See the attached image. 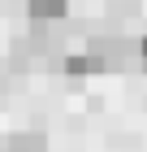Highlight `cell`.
<instances>
[{
    "instance_id": "obj_4",
    "label": "cell",
    "mask_w": 147,
    "mask_h": 152,
    "mask_svg": "<svg viewBox=\"0 0 147 152\" xmlns=\"http://www.w3.org/2000/svg\"><path fill=\"white\" fill-rule=\"evenodd\" d=\"M138 70H143V74H147V35H143V39H138Z\"/></svg>"
},
{
    "instance_id": "obj_2",
    "label": "cell",
    "mask_w": 147,
    "mask_h": 152,
    "mask_svg": "<svg viewBox=\"0 0 147 152\" xmlns=\"http://www.w3.org/2000/svg\"><path fill=\"white\" fill-rule=\"evenodd\" d=\"M4 152H48V139L43 130H17L4 139Z\"/></svg>"
},
{
    "instance_id": "obj_1",
    "label": "cell",
    "mask_w": 147,
    "mask_h": 152,
    "mask_svg": "<svg viewBox=\"0 0 147 152\" xmlns=\"http://www.w3.org/2000/svg\"><path fill=\"white\" fill-rule=\"evenodd\" d=\"M26 9H30V18L39 26H52L69 13V0H26Z\"/></svg>"
},
{
    "instance_id": "obj_3",
    "label": "cell",
    "mask_w": 147,
    "mask_h": 152,
    "mask_svg": "<svg viewBox=\"0 0 147 152\" xmlns=\"http://www.w3.org/2000/svg\"><path fill=\"white\" fill-rule=\"evenodd\" d=\"M61 70H65V78H87L91 61H87V52H74V57H61Z\"/></svg>"
}]
</instances>
